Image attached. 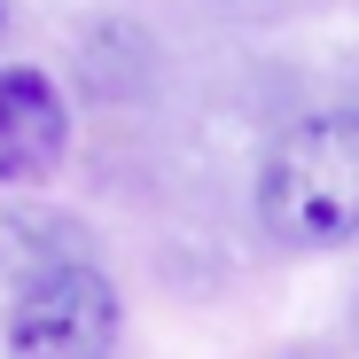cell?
<instances>
[{
	"label": "cell",
	"instance_id": "obj_1",
	"mask_svg": "<svg viewBox=\"0 0 359 359\" xmlns=\"http://www.w3.org/2000/svg\"><path fill=\"white\" fill-rule=\"evenodd\" d=\"M258 226L281 250H344L359 234V109H320L266 149Z\"/></svg>",
	"mask_w": 359,
	"mask_h": 359
},
{
	"label": "cell",
	"instance_id": "obj_2",
	"mask_svg": "<svg viewBox=\"0 0 359 359\" xmlns=\"http://www.w3.org/2000/svg\"><path fill=\"white\" fill-rule=\"evenodd\" d=\"M117 336H126L117 281L86 258L55 266L8 305V359H109Z\"/></svg>",
	"mask_w": 359,
	"mask_h": 359
},
{
	"label": "cell",
	"instance_id": "obj_3",
	"mask_svg": "<svg viewBox=\"0 0 359 359\" xmlns=\"http://www.w3.org/2000/svg\"><path fill=\"white\" fill-rule=\"evenodd\" d=\"M71 149V102L47 71L0 63V180H47Z\"/></svg>",
	"mask_w": 359,
	"mask_h": 359
},
{
	"label": "cell",
	"instance_id": "obj_4",
	"mask_svg": "<svg viewBox=\"0 0 359 359\" xmlns=\"http://www.w3.org/2000/svg\"><path fill=\"white\" fill-rule=\"evenodd\" d=\"M0 32H8V0H0Z\"/></svg>",
	"mask_w": 359,
	"mask_h": 359
}]
</instances>
